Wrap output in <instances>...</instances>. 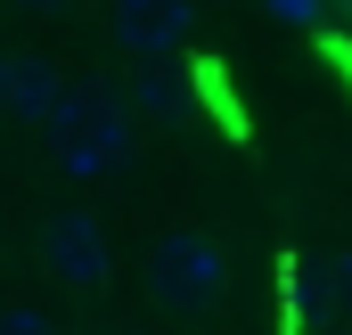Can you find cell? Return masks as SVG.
<instances>
[{"instance_id": "1", "label": "cell", "mask_w": 352, "mask_h": 335, "mask_svg": "<svg viewBox=\"0 0 352 335\" xmlns=\"http://www.w3.org/2000/svg\"><path fill=\"white\" fill-rule=\"evenodd\" d=\"M41 131H50V156L74 172V180H107V172L131 164V148H140L131 106H123V98H107L98 82H66V74H58V90H50Z\"/></svg>"}, {"instance_id": "2", "label": "cell", "mask_w": 352, "mask_h": 335, "mask_svg": "<svg viewBox=\"0 0 352 335\" xmlns=\"http://www.w3.org/2000/svg\"><path fill=\"white\" fill-rule=\"evenodd\" d=\"M221 278H230V262H221V246H213L205 229H164V238L148 246V286H156L164 303H180V311H205V303L221 294Z\"/></svg>"}, {"instance_id": "3", "label": "cell", "mask_w": 352, "mask_h": 335, "mask_svg": "<svg viewBox=\"0 0 352 335\" xmlns=\"http://www.w3.org/2000/svg\"><path fill=\"white\" fill-rule=\"evenodd\" d=\"M107 33L131 58H173L197 33V0H107Z\"/></svg>"}, {"instance_id": "4", "label": "cell", "mask_w": 352, "mask_h": 335, "mask_svg": "<svg viewBox=\"0 0 352 335\" xmlns=\"http://www.w3.org/2000/svg\"><path fill=\"white\" fill-rule=\"evenodd\" d=\"M41 262H50L74 294H98V286L115 278V253H107L98 213H58V221H50V238H41Z\"/></svg>"}, {"instance_id": "5", "label": "cell", "mask_w": 352, "mask_h": 335, "mask_svg": "<svg viewBox=\"0 0 352 335\" xmlns=\"http://www.w3.org/2000/svg\"><path fill=\"white\" fill-rule=\"evenodd\" d=\"M50 90H58V74H50L41 58H8V66H0V106H8V115H33V123H41V115H50Z\"/></svg>"}, {"instance_id": "6", "label": "cell", "mask_w": 352, "mask_h": 335, "mask_svg": "<svg viewBox=\"0 0 352 335\" xmlns=\"http://www.w3.org/2000/svg\"><path fill=\"white\" fill-rule=\"evenodd\" d=\"M263 8L278 25H320V16H328V0H263Z\"/></svg>"}, {"instance_id": "7", "label": "cell", "mask_w": 352, "mask_h": 335, "mask_svg": "<svg viewBox=\"0 0 352 335\" xmlns=\"http://www.w3.org/2000/svg\"><path fill=\"white\" fill-rule=\"evenodd\" d=\"M0 335H66V327L41 319V311H0Z\"/></svg>"}, {"instance_id": "8", "label": "cell", "mask_w": 352, "mask_h": 335, "mask_svg": "<svg viewBox=\"0 0 352 335\" xmlns=\"http://www.w3.org/2000/svg\"><path fill=\"white\" fill-rule=\"evenodd\" d=\"M328 294H336V311H352V253L328 262Z\"/></svg>"}, {"instance_id": "9", "label": "cell", "mask_w": 352, "mask_h": 335, "mask_svg": "<svg viewBox=\"0 0 352 335\" xmlns=\"http://www.w3.org/2000/svg\"><path fill=\"white\" fill-rule=\"evenodd\" d=\"M25 8H74V0H25Z\"/></svg>"}, {"instance_id": "10", "label": "cell", "mask_w": 352, "mask_h": 335, "mask_svg": "<svg viewBox=\"0 0 352 335\" xmlns=\"http://www.w3.org/2000/svg\"><path fill=\"white\" fill-rule=\"evenodd\" d=\"M115 335H148V327H115Z\"/></svg>"}, {"instance_id": "11", "label": "cell", "mask_w": 352, "mask_h": 335, "mask_svg": "<svg viewBox=\"0 0 352 335\" xmlns=\"http://www.w3.org/2000/svg\"><path fill=\"white\" fill-rule=\"evenodd\" d=\"M0 66H8V49H0ZM0 115H8V106H0Z\"/></svg>"}, {"instance_id": "12", "label": "cell", "mask_w": 352, "mask_h": 335, "mask_svg": "<svg viewBox=\"0 0 352 335\" xmlns=\"http://www.w3.org/2000/svg\"><path fill=\"white\" fill-rule=\"evenodd\" d=\"M336 8H344V16H352V0H336Z\"/></svg>"}]
</instances>
